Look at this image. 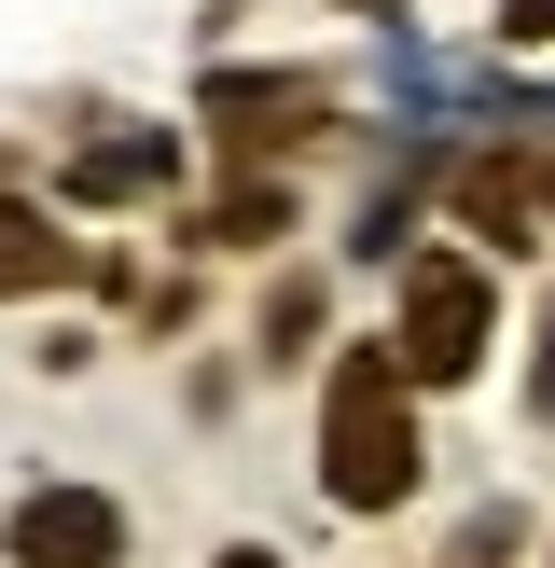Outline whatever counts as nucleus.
I'll return each instance as SVG.
<instances>
[{"label":"nucleus","mask_w":555,"mask_h":568,"mask_svg":"<svg viewBox=\"0 0 555 568\" xmlns=\"http://www.w3.org/2000/svg\"><path fill=\"white\" fill-rule=\"evenodd\" d=\"M222 568H278V555H264V541H236V555H222Z\"/></svg>","instance_id":"9d476101"},{"label":"nucleus","mask_w":555,"mask_h":568,"mask_svg":"<svg viewBox=\"0 0 555 568\" xmlns=\"http://www.w3.org/2000/svg\"><path fill=\"white\" fill-rule=\"evenodd\" d=\"M347 14H403V0H347Z\"/></svg>","instance_id":"9b49d317"},{"label":"nucleus","mask_w":555,"mask_h":568,"mask_svg":"<svg viewBox=\"0 0 555 568\" xmlns=\"http://www.w3.org/2000/svg\"><path fill=\"white\" fill-rule=\"evenodd\" d=\"M42 277H70V236L42 209H0V292H42Z\"/></svg>","instance_id":"423d86ee"},{"label":"nucleus","mask_w":555,"mask_h":568,"mask_svg":"<svg viewBox=\"0 0 555 568\" xmlns=\"http://www.w3.org/2000/svg\"><path fill=\"white\" fill-rule=\"evenodd\" d=\"M0 555L14 568H125V514L98 486H42V499L0 514Z\"/></svg>","instance_id":"7ed1b4c3"},{"label":"nucleus","mask_w":555,"mask_h":568,"mask_svg":"<svg viewBox=\"0 0 555 568\" xmlns=\"http://www.w3.org/2000/svg\"><path fill=\"white\" fill-rule=\"evenodd\" d=\"M500 42H555V0H500Z\"/></svg>","instance_id":"6e6552de"},{"label":"nucleus","mask_w":555,"mask_h":568,"mask_svg":"<svg viewBox=\"0 0 555 568\" xmlns=\"http://www.w3.org/2000/svg\"><path fill=\"white\" fill-rule=\"evenodd\" d=\"M486 361V277L458 264V250H416L403 264V375H472Z\"/></svg>","instance_id":"f03ea898"},{"label":"nucleus","mask_w":555,"mask_h":568,"mask_svg":"<svg viewBox=\"0 0 555 568\" xmlns=\"http://www.w3.org/2000/svg\"><path fill=\"white\" fill-rule=\"evenodd\" d=\"M333 499L347 514H389V499L416 486V416H403V388H389V347H347L333 361Z\"/></svg>","instance_id":"f257e3e1"},{"label":"nucleus","mask_w":555,"mask_h":568,"mask_svg":"<svg viewBox=\"0 0 555 568\" xmlns=\"http://www.w3.org/2000/svg\"><path fill=\"white\" fill-rule=\"evenodd\" d=\"M500 555H514V514H472V527H458V555H444V568H500Z\"/></svg>","instance_id":"0eeeda50"},{"label":"nucleus","mask_w":555,"mask_h":568,"mask_svg":"<svg viewBox=\"0 0 555 568\" xmlns=\"http://www.w3.org/2000/svg\"><path fill=\"white\" fill-rule=\"evenodd\" d=\"M153 181H181V139H167V125H139V139H111V153H83V166H70L83 209H111V194H153Z\"/></svg>","instance_id":"20e7f679"},{"label":"nucleus","mask_w":555,"mask_h":568,"mask_svg":"<svg viewBox=\"0 0 555 568\" xmlns=\"http://www.w3.org/2000/svg\"><path fill=\"white\" fill-rule=\"evenodd\" d=\"M209 111H222V125H236V139H292V111H320V83H305V70H222L209 83Z\"/></svg>","instance_id":"39448f33"},{"label":"nucleus","mask_w":555,"mask_h":568,"mask_svg":"<svg viewBox=\"0 0 555 568\" xmlns=\"http://www.w3.org/2000/svg\"><path fill=\"white\" fill-rule=\"evenodd\" d=\"M527 403L555 416V320H542V361H527Z\"/></svg>","instance_id":"1a4fd4ad"}]
</instances>
